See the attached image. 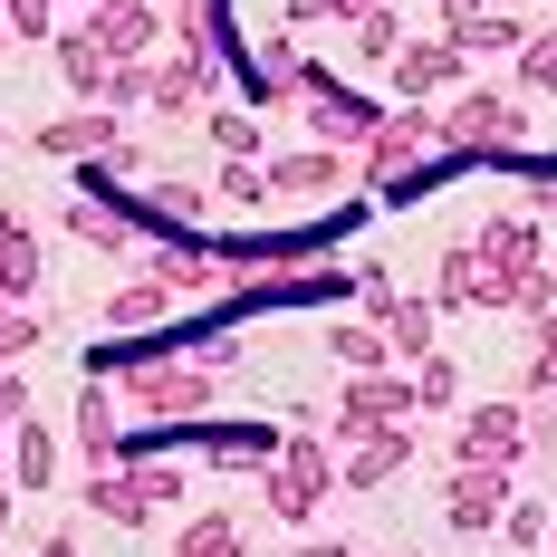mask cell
<instances>
[{"label": "cell", "instance_id": "1", "mask_svg": "<svg viewBox=\"0 0 557 557\" xmlns=\"http://www.w3.org/2000/svg\"><path fill=\"white\" fill-rule=\"evenodd\" d=\"M107 385H125V404H135L145 423H202L212 394H222V375H212L202 356H125Z\"/></svg>", "mask_w": 557, "mask_h": 557}, {"label": "cell", "instance_id": "2", "mask_svg": "<svg viewBox=\"0 0 557 557\" xmlns=\"http://www.w3.org/2000/svg\"><path fill=\"white\" fill-rule=\"evenodd\" d=\"M260 500L278 509V529H308L336 500V451L327 433H278V451L260 461Z\"/></svg>", "mask_w": 557, "mask_h": 557}, {"label": "cell", "instance_id": "3", "mask_svg": "<svg viewBox=\"0 0 557 557\" xmlns=\"http://www.w3.org/2000/svg\"><path fill=\"white\" fill-rule=\"evenodd\" d=\"M433 154H443V115L404 97V107L375 115V135H366V154H356V183H366V193H404Z\"/></svg>", "mask_w": 557, "mask_h": 557}, {"label": "cell", "instance_id": "4", "mask_svg": "<svg viewBox=\"0 0 557 557\" xmlns=\"http://www.w3.org/2000/svg\"><path fill=\"white\" fill-rule=\"evenodd\" d=\"M443 154L451 164H519L529 154V115L509 97H491V87H471V97L443 107Z\"/></svg>", "mask_w": 557, "mask_h": 557}, {"label": "cell", "instance_id": "5", "mask_svg": "<svg viewBox=\"0 0 557 557\" xmlns=\"http://www.w3.org/2000/svg\"><path fill=\"white\" fill-rule=\"evenodd\" d=\"M183 491H193V481H183V461H154V451H145V461H125V471H97V481H87V509L115 519V529H145V519L173 509Z\"/></svg>", "mask_w": 557, "mask_h": 557}, {"label": "cell", "instance_id": "6", "mask_svg": "<svg viewBox=\"0 0 557 557\" xmlns=\"http://www.w3.org/2000/svg\"><path fill=\"white\" fill-rule=\"evenodd\" d=\"M519 451H529V404H471L461 413V433H451V461H471V471H519Z\"/></svg>", "mask_w": 557, "mask_h": 557}, {"label": "cell", "instance_id": "7", "mask_svg": "<svg viewBox=\"0 0 557 557\" xmlns=\"http://www.w3.org/2000/svg\"><path fill=\"white\" fill-rule=\"evenodd\" d=\"M385 423H413V375H346L327 404V433H385Z\"/></svg>", "mask_w": 557, "mask_h": 557}, {"label": "cell", "instance_id": "8", "mask_svg": "<svg viewBox=\"0 0 557 557\" xmlns=\"http://www.w3.org/2000/svg\"><path fill=\"white\" fill-rule=\"evenodd\" d=\"M29 154H39V164H97V154H125V115L67 107L58 125H39V135H29Z\"/></svg>", "mask_w": 557, "mask_h": 557}, {"label": "cell", "instance_id": "9", "mask_svg": "<svg viewBox=\"0 0 557 557\" xmlns=\"http://www.w3.org/2000/svg\"><path fill=\"white\" fill-rule=\"evenodd\" d=\"M212 97H222V58H193V49L154 58V97H145L154 115H173V125H202V115H212Z\"/></svg>", "mask_w": 557, "mask_h": 557}, {"label": "cell", "instance_id": "10", "mask_svg": "<svg viewBox=\"0 0 557 557\" xmlns=\"http://www.w3.org/2000/svg\"><path fill=\"white\" fill-rule=\"evenodd\" d=\"M145 270L173 288V308H212V298L231 288V270H222V250H212V240H154V250H145Z\"/></svg>", "mask_w": 557, "mask_h": 557}, {"label": "cell", "instance_id": "11", "mask_svg": "<svg viewBox=\"0 0 557 557\" xmlns=\"http://www.w3.org/2000/svg\"><path fill=\"white\" fill-rule=\"evenodd\" d=\"M298 107H308V125H318V145H327V154H366V135H375V115H385V107H366L346 77H318Z\"/></svg>", "mask_w": 557, "mask_h": 557}, {"label": "cell", "instance_id": "12", "mask_svg": "<svg viewBox=\"0 0 557 557\" xmlns=\"http://www.w3.org/2000/svg\"><path fill=\"white\" fill-rule=\"evenodd\" d=\"M87 39H97L115 67H125V58L154 67V49H164V10H154V0H107V10H87Z\"/></svg>", "mask_w": 557, "mask_h": 557}, {"label": "cell", "instance_id": "13", "mask_svg": "<svg viewBox=\"0 0 557 557\" xmlns=\"http://www.w3.org/2000/svg\"><path fill=\"white\" fill-rule=\"evenodd\" d=\"M443 519L461 529V539L500 529V519H509V471H471V461H451V471H443Z\"/></svg>", "mask_w": 557, "mask_h": 557}, {"label": "cell", "instance_id": "14", "mask_svg": "<svg viewBox=\"0 0 557 557\" xmlns=\"http://www.w3.org/2000/svg\"><path fill=\"white\" fill-rule=\"evenodd\" d=\"M413 423H385V433H356V443L336 451V491H375V481H394L404 461H413Z\"/></svg>", "mask_w": 557, "mask_h": 557}, {"label": "cell", "instance_id": "15", "mask_svg": "<svg viewBox=\"0 0 557 557\" xmlns=\"http://www.w3.org/2000/svg\"><path fill=\"white\" fill-rule=\"evenodd\" d=\"M461 67H471V58L451 49L443 29H433V39H404V49H394V87H404L413 107H433L443 87H461Z\"/></svg>", "mask_w": 557, "mask_h": 557}, {"label": "cell", "instance_id": "16", "mask_svg": "<svg viewBox=\"0 0 557 557\" xmlns=\"http://www.w3.org/2000/svg\"><path fill=\"white\" fill-rule=\"evenodd\" d=\"M471 250H481V270L519 278V270H539V250H548V231H539V212H491V222L471 231Z\"/></svg>", "mask_w": 557, "mask_h": 557}, {"label": "cell", "instance_id": "17", "mask_svg": "<svg viewBox=\"0 0 557 557\" xmlns=\"http://www.w3.org/2000/svg\"><path fill=\"white\" fill-rule=\"evenodd\" d=\"M346 154H327V145H288V154H270V202H318V193H336L346 183Z\"/></svg>", "mask_w": 557, "mask_h": 557}, {"label": "cell", "instance_id": "18", "mask_svg": "<svg viewBox=\"0 0 557 557\" xmlns=\"http://www.w3.org/2000/svg\"><path fill=\"white\" fill-rule=\"evenodd\" d=\"M67 433H77V451H87L97 471H115V461H125V423H115V385H107V375H87V385H77Z\"/></svg>", "mask_w": 557, "mask_h": 557}, {"label": "cell", "instance_id": "19", "mask_svg": "<svg viewBox=\"0 0 557 557\" xmlns=\"http://www.w3.org/2000/svg\"><path fill=\"white\" fill-rule=\"evenodd\" d=\"M39 278H49V250H39V231L20 222L10 202H0V298H10V308H29V298H39Z\"/></svg>", "mask_w": 557, "mask_h": 557}, {"label": "cell", "instance_id": "20", "mask_svg": "<svg viewBox=\"0 0 557 557\" xmlns=\"http://www.w3.org/2000/svg\"><path fill=\"white\" fill-rule=\"evenodd\" d=\"M164 318H173V288H164L154 270L107 288V336H145V327H164Z\"/></svg>", "mask_w": 557, "mask_h": 557}, {"label": "cell", "instance_id": "21", "mask_svg": "<svg viewBox=\"0 0 557 557\" xmlns=\"http://www.w3.org/2000/svg\"><path fill=\"white\" fill-rule=\"evenodd\" d=\"M443 39H451L461 58H519V49H529L519 10H471V20H443Z\"/></svg>", "mask_w": 557, "mask_h": 557}, {"label": "cell", "instance_id": "22", "mask_svg": "<svg viewBox=\"0 0 557 557\" xmlns=\"http://www.w3.org/2000/svg\"><path fill=\"white\" fill-rule=\"evenodd\" d=\"M49 58H58V77L77 87V107H97V97H107V67H115V58L97 49V39H87V20H77V29H58V39H49Z\"/></svg>", "mask_w": 557, "mask_h": 557}, {"label": "cell", "instance_id": "23", "mask_svg": "<svg viewBox=\"0 0 557 557\" xmlns=\"http://www.w3.org/2000/svg\"><path fill=\"white\" fill-rule=\"evenodd\" d=\"M327 356H336V366H346V375H404L375 318H336V327H327Z\"/></svg>", "mask_w": 557, "mask_h": 557}, {"label": "cell", "instance_id": "24", "mask_svg": "<svg viewBox=\"0 0 557 557\" xmlns=\"http://www.w3.org/2000/svg\"><path fill=\"white\" fill-rule=\"evenodd\" d=\"M433 318H443V308H433V298H394L385 318H375V327H385V346H394V366H404V375H413V366H423V356H433Z\"/></svg>", "mask_w": 557, "mask_h": 557}, {"label": "cell", "instance_id": "25", "mask_svg": "<svg viewBox=\"0 0 557 557\" xmlns=\"http://www.w3.org/2000/svg\"><path fill=\"white\" fill-rule=\"evenodd\" d=\"M270 451H278L270 423H212V433H202V461H212V471H260Z\"/></svg>", "mask_w": 557, "mask_h": 557}, {"label": "cell", "instance_id": "26", "mask_svg": "<svg viewBox=\"0 0 557 557\" xmlns=\"http://www.w3.org/2000/svg\"><path fill=\"white\" fill-rule=\"evenodd\" d=\"M10 443H20V471H10V491H20V500H29V491H49V481H58V443H49V423H20Z\"/></svg>", "mask_w": 557, "mask_h": 557}, {"label": "cell", "instance_id": "27", "mask_svg": "<svg viewBox=\"0 0 557 557\" xmlns=\"http://www.w3.org/2000/svg\"><path fill=\"white\" fill-rule=\"evenodd\" d=\"M202 135L222 145V164H260V145H270L260 115H240V107H212V115H202Z\"/></svg>", "mask_w": 557, "mask_h": 557}, {"label": "cell", "instance_id": "28", "mask_svg": "<svg viewBox=\"0 0 557 557\" xmlns=\"http://www.w3.org/2000/svg\"><path fill=\"white\" fill-rule=\"evenodd\" d=\"M471 288H481V250L451 240L443 260H433V308H471Z\"/></svg>", "mask_w": 557, "mask_h": 557}, {"label": "cell", "instance_id": "29", "mask_svg": "<svg viewBox=\"0 0 557 557\" xmlns=\"http://www.w3.org/2000/svg\"><path fill=\"white\" fill-rule=\"evenodd\" d=\"M173 557H240V519H231V509H202V519H183Z\"/></svg>", "mask_w": 557, "mask_h": 557}, {"label": "cell", "instance_id": "30", "mask_svg": "<svg viewBox=\"0 0 557 557\" xmlns=\"http://www.w3.org/2000/svg\"><path fill=\"white\" fill-rule=\"evenodd\" d=\"M173 49L222 58V0H173Z\"/></svg>", "mask_w": 557, "mask_h": 557}, {"label": "cell", "instance_id": "31", "mask_svg": "<svg viewBox=\"0 0 557 557\" xmlns=\"http://www.w3.org/2000/svg\"><path fill=\"white\" fill-rule=\"evenodd\" d=\"M451 404H461V366L433 346V356L413 366V413H451Z\"/></svg>", "mask_w": 557, "mask_h": 557}, {"label": "cell", "instance_id": "32", "mask_svg": "<svg viewBox=\"0 0 557 557\" xmlns=\"http://www.w3.org/2000/svg\"><path fill=\"white\" fill-rule=\"evenodd\" d=\"M39 346H49V318H39V308H10V298H0V366H10V356H39Z\"/></svg>", "mask_w": 557, "mask_h": 557}, {"label": "cell", "instance_id": "33", "mask_svg": "<svg viewBox=\"0 0 557 557\" xmlns=\"http://www.w3.org/2000/svg\"><path fill=\"white\" fill-rule=\"evenodd\" d=\"M529 336H539V346H529L519 385H529V394H557V308H548V318H529Z\"/></svg>", "mask_w": 557, "mask_h": 557}, {"label": "cell", "instance_id": "34", "mask_svg": "<svg viewBox=\"0 0 557 557\" xmlns=\"http://www.w3.org/2000/svg\"><path fill=\"white\" fill-rule=\"evenodd\" d=\"M212 202H240V212H260V202H270V164H222V173H212Z\"/></svg>", "mask_w": 557, "mask_h": 557}, {"label": "cell", "instance_id": "35", "mask_svg": "<svg viewBox=\"0 0 557 557\" xmlns=\"http://www.w3.org/2000/svg\"><path fill=\"white\" fill-rule=\"evenodd\" d=\"M394 49H404V10L385 0V10H366V20H356V58H385V67H394Z\"/></svg>", "mask_w": 557, "mask_h": 557}, {"label": "cell", "instance_id": "36", "mask_svg": "<svg viewBox=\"0 0 557 557\" xmlns=\"http://www.w3.org/2000/svg\"><path fill=\"white\" fill-rule=\"evenodd\" d=\"M519 87H529V97H557V29H529V49H519Z\"/></svg>", "mask_w": 557, "mask_h": 557}, {"label": "cell", "instance_id": "37", "mask_svg": "<svg viewBox=\"0 0 557 557\" xmlns=\"http://www.w3.org/2000/svg\"><path fill=\"white\" fill-rule=\"evenodd\" d=\"M0 29H10V39H20V49H49V39H58L49 0H0Z\"/></svg>", "mask_w": 557, "mask_h": 557}, {"label": "cell", "instance_id": "38", "mask_svg": "<svg viewBox=\"0 0 557 557\" xmlns=\"http://www.w3.org/2000/svg\"><path fill=\"white\" fill-rule=\"evenodd\" d=\"M557 308V270L539 260V270H519V318H548Z\"/></svg>", "mask_w": 557, "mask_h": 557}, {"label": "cell", "instance_id": "39", "mask_svg": "<svg viewBox=\"0 0 557 557\" xmlns=\"http://www.w3.org/2000/svg\"><path fill=\"white\" fill-rule=\"evenodd\" d=\"M500 529H509V548H539V539H548V509H539V500H509Z\"/></svg>", "mask_w": 557, "mask_h": 557}, {"label": "cell", "instance_id": "40", "mask_svg": "<svg viewBox=\"0 0 557 557\" xmlns=\"http://www.w3.org/2000/svg\"><path fill=\"white\" fill-rule=\"evenodd\" d=\"M20 423H29V385H20V375H10V366H0V443H10V433H20Z\"/></svg>", "mask_w": 557, "mask_h": 557}, {"label": "cell", "instance_id": "41", "mask_svg": "<svg viewBox=\"0 0 557 557\" xmlns=\"http://www.w3.org/2000/svg\"><path fill=\"white\" fill-rule=\"evenodd\" d=\"M318 20H336L327 0H288V29H318Z\"/></svg>", "mask_w": 557, "mask_h": 557}, {"label": "cell", "instance_id": "42", "mask_svg": "<svg viewBox=\"0 0 557 557\" xmlns=\"http://www.w3.org/2000/svg\"><path fill=\"white\" fill-rule=\"evenodd\" d=\"M288 557H366V548H336V539H298Z\"/></svg>", "mask_w": 557, "mask_h": 557}, {"label": "cell", "instance_id": "43", "mask_svg": "<svg viewBox=\"0 0 557 557\" xmlns=\"http://www.w3.org/2000/svg\"><path fill=\"white\" fill-rule=\"evenodd\" d=\"M39 557H77V539H67V529H49V539H39Z\"/></svg>", "mask_w": 557, "mask_h": 557}, {"label": "cell", "instance_id": "44", "mask_svg": "<svg viewBox=\"0 0 557 557\" xmlns=\"http://www.w3.org/2000/svg\"><path fill=\"white\" fill-rule=\"evenodd\" d=\"M336 20H366V10H385V0H327Z\"/></svg>", "mask_w": 557, "mask_h": 557}, {"label": "cell", "instance_id": "45", "mask_svg": "<svg viewBox=\"0 0 557 557\" xmlns=\"http://www.w3.org/2000/svg\"><path fill=\"white\" fill-rule=\"evenodd\" d=\"M433 10H443V20H471V10H491V0H433Z\"/></svg>", "mask_w": 557, "mask_h": 557}, {"label": "cell", "instance_id": "46", "mask_svg": "<svg viewBox=\"0 0 557 557\" xmlns=\"http://www.w3.org/2000/svg\"><path fill=\"white\" fill-rule=\"evenodd\" d=\"M77 10H107V0H77Z\"/></svg>", "mask_w": 557, "mask_h": 557}, {"label": "cell", "instance_id": "47", "mask_svg": "<svg viewBox=\"0 0 557 557\" xmlns=\"http://www.w3.org/2000/svg\"><path fill=\"white\" fill-rule=\"evenodd\" d=\"M548 529H557V500H548Z\"/></svg>", "mask_w": 557, "mask_h": 557}, {"label": "cell", "instance_id": "48", "mask_svg": "<svg viewBox=\"0 0 557 557\" xmlns=\"http://www.w3.org/2000/svg\"><path fill=\"white\" fill-rule=\"evenodd\" d=\"M0 145H10V125H0Z\"/></svg>", "mask_w": 557, "mask_h": 557}, {"label": "cell", "instance_id": "49", "mask_svg": "<svg viewBox=\"0 0 557 557\" xmlns=\"http://www.w3.org/2000/svg\"><path fill=\"white\" fill-rule=\"evenodd\" d=\"M509 10H529V0H509Z\"/></svg>", "mask_w": 557, "mask_h": 557}, {"label": "cell", "instance_id": "50", "mask_svg": "<svg viewBox=\"0 0 557 557\" xmlns=\"http://www.w3.org/2000/svg\"><path fill=\"white\" fill-rule=\"evenodd\" d=\"M0 39H10V29H0Z\"/></svg>", "mask_w": 557, "mask_h": 557}]
</instances>
